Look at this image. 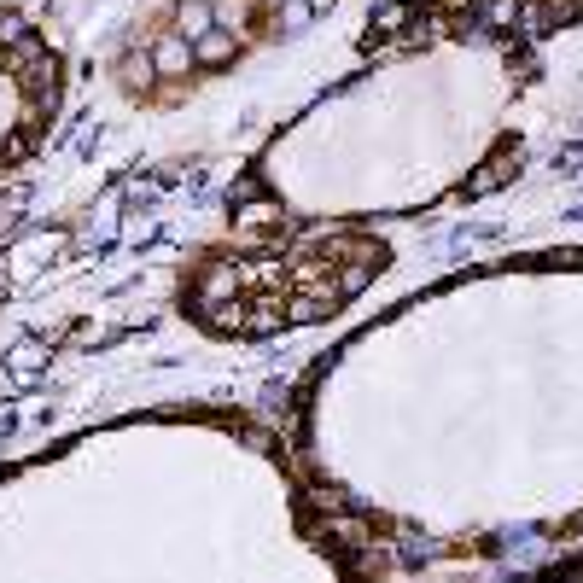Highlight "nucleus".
I'll list each match as a JSON object with an SVG mask.
<instances>
[{
    "instance_id": "obj_1",
    "label": "nucleus",
    "mask_w": 583,
    "mask_h": 583,
    "mask_svg": "<svg viewBox=\"0 0 583 583\" xmlns=\"http://www.w3.org/2000/svg\"><path fill=\"white\" fill-rule=\"evenodd\" d=\"M193 59H199V53H193V41H187L181 30H175V35H164V41L152 47V65L164 70V76H181V70L193 65Z\"/></svg>"
},
{
    "instance_id": "obj_2",
    "label": "nucleus",
    "mask_w": 583,
    "mask_h": 583,
    "mask_svg": "<svg viewBox=\"0 0 583 583\" xmlns=\"http://www.w3.org/2000/svg\"><path fill=\"white\" fill-rule=\"evenodd\" d=\"M210 18H216V12H210L205 0H187V6H181V35H187V41L210 35Z\"/></svg>"
},
{
    "instance_id": "obj_3",
    "label": "nucleus",
    "mask_w": 583,
    "mask_h": 583,
    "mask_svg": "<svg viewBox=\"0 0 583 583\" xmlns=\"http://www.w3.org/2000/svg\"><path fill=\"white\" fill-rule=\"evenodd\" d=\"M193 53H199L205 65H222V59H234V35H199Z\"/></svg>"
},
{
    "instance_id": "obj_4",
    "label": "nucleus",
    "mask_w": 583,
    "mask_h": 583,
    "mask_svg": "<svg viewBox=\"0 0 583 583\" xmlns=\"http://www.w3.org/2000/svg\"><path fill=\"white\" fill-rule=\"evenodd\" d=\"M309 12H315L309 0H286V6L275 12V24H280V30H304V18H309Z\"/></svg>"
}]
</instances>
